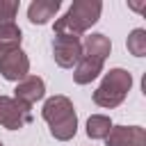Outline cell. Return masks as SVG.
<instances>
[{"label":"cell","mask_w":146,"mask_h":146,"mask_svg":"<svg viewBox=\"0 0 146 146\" xmlns=\"http://www.w3.org/2000/svg\"><path fill=\"white\" fill-rule=\"evenodd\" d=\"M41 116L48 121L50 125V135L57 141H68L75 137L78 132V114L75 107L71 103V98L66 96H52L43 103Z\"/></svg>","instance_id":"6da1fadb"},{"label":"cell","mask_w":146,"mask_h":146,"mask_svg":"<svg viewBox=\"0 0 146 146\" xmlns=\"http://www.w3.org/2000/svg\"><path fill=\"white\" fill-rule=\"evenodd\" d=\"M103 11V2L100 0H75L68 11L55 21V34H73V36H82V32H87Z\"/></svg>","instance_id":"7a4b0ae2"},{"label":"cell","mask_w":146,"mask_h":146,"mask_svg":"<svg viewBox=\"0 0 146 146\" xmlns=\"http://www.w3.org/2000/svg\"><path fill=\"white\" fill-rule=\"evenodd\" d=\"M130 87H132V75L125 68H112L110 73H105L103 82L94 91V103L98 107H107V110L119 107L125 100Z\"/></svg>","instance_id":"3957f363"},{"label":"cell","mask_w":146,"mask_h":146,"mask_svg":"<svg viewBox=\"0 0 146 146\" xmlns=\"http://www.w3.org/2000/svg\"><path fill=\"white\" fill-rule=\"evenodd\" d=\"M30 73V59L21 46L0 48V75L9 82H21Z\"/></svg>","instance_id":"277c9868"},{"label":"cell","mask_w":146,"mask_h":146,"mask_svg":"<svg viewBox=\"0 0 146 146\" xmlns=\"http://www.w3.org/2000/svg\"><path fill=\"white\" fill-rule=\"evenodd\" d=\"M52 57H55L57 66H62V68H73V66L80 62V57H82L80 36H73V34H55Z\"/></svg>","instance_id":"5b68a950"},{"label":"cell","mask_w":146,"mask_h":146,"mask_svg":"<svg viewBox=\"0 0 146 146\" xmlns=\"http://www.w3.org/2000/svg\"><path fill=\"white\" fill-rule=\"evenodd\" d=\"M32 107L30 105H23L18 103L16 98H9L5 100V107L0 112V125L7 128V130H21L23 125H27L32 121Z\"/></svg>","instance_id":"8992f818"},{"label":"cell","mask_w":146,"mask_h":146,"mask_svg":"<svg viewBox=\"0 0 146 146\" xmlns=\"http://www.w3.org/2000/svg\"><path fill=\"white\" fill-rule=\"evenodd\" d=\"M105 146H146V130L141 125H112Z\"/></svg>","instance_id":"52a82bcc"},{"label":"cell","mask_w":146,"mask_h":146,"mask_svg":"<svg viewBox=\"0 0 146 146\" xmlns=\"http://www.w3.org/2000/svg\"><path fill=\"white\" fill-rule=\"evenodd\" d=\"M46 96V84H43V80L39 78V75H27V78H23L18 84H16V89H14V98L18 100V103H23V105H34L36 100H41Z\"/></svg>","instance_id":"ba28073f"},{"label":"cell","mask_w":146,"mask_h":146,"mask_svg":"<svg viewBox=\"0 0 146 146\" xmlns=\"http://www.w3.org/2000/svg\"><path fill=\"white\" fill-rule=\"evenodd\" d=\"M59 0H32L27 7V18L34 25H46L57 11H59Z\"/></svg>","instance_id":"9c48e42d"},{"label":"cell","mask_w":146,"mask_h":146,"mask_svg":"<svg viewBox=\"0 0 146 146\" xmlns=\"http://www.w3.org/2000/svg\"><path fill=\"white\" fill-rule=\"evenodd\" d=\"M100 73H103V62L82 55L80 62H78L75 68H73V80H75V84H89V82L96 80Z\"/></svg>","instance_id":"30bf717a"},{"label":"cell","mask_w":146,"mask_h":146,"mask_svg":"<svg viewBox=\"0 0 146 146\" xmlns=\"http://www.w3.org/2000/svg\"><path fill=\"white\" fill-rule=\"evenodd\" d=\"M110 52H112V41L105 34H89L82 43V55H87V57L105 62V57H110Z\"/></svg>","instance_id":"8fae6325"},{"label":"cell","mask_w":146,"mask_h":146,"mask_svg":"<svg viewBox=\"0 0 146 146\" xmlns=\"http://www.w3.org/2000/svg\"><path fill=\"white\" fill-rule=\"evenodd\" d=\"M110 130H112L110 116H105V114H91L87 119V135L91 139H105Z\"/></svg>","instance_id":"7c38bea8"},{"label":"cell","mask_w":146,"mask_h":146,"mask_svg":"<svg viewBox=\"0 0 146 146\" xmlns=\"http://www.w3.org/2000/svg\"><path fill=\"white\" fill-rule=\"evenodd\" d=\"M125 46H128L130 55H135V57H144V55H146V30H144V27L132 30V32L128 34Z\"/></svg>","instance_id":"4fadbf2b"},{"label":"cell","mask_w":146,"mask_h":146,"mask_svg":"<svg viewBox=\"0 0 146 146\" xmlns=\"http://www.w3.org/2000/svg\"><path fill=\"white\" fill-rule=\"evenodd\" d=\"M23 41V34H21V27L14 23V25H2L0 27V48H11V46H21Z\"/></svg>","instance_id":"5bb4252c"},{"label":"cell","mask_w":146,"mask_h":146,"mask_svg":"<svg viewBox=\"0 0 146 146\" xmlns=\"http://www.w3.org/2000/svg\"><path fill=\"white\" fill-rule=\"evenodd\" d=\"M16 14H18V0H0V27L14 25Z\"/></svg>","instance_id":"9a60e30c"},{"label":"cell","mask_w":146,"mask_h":146,"mask_svg":"<svg viewBox=\"0 0 146 146\" xmlns=\"http://www.w3.org/2000/svg\"><path fill=\"white\" fill-rule=\"evenodd\" d=\"M5 100H7V96H0V112H2V107H5Z\"/></svg>","instance_id":"2e32d148"},{"label":"cell","mask_w":146,"mask_h":146,"mask_svg":"<svg viewBox=\"0 0 146 146\" xmlns=\"http://www.w3.org/2000/svg\"><path fill=\"white\" fill-rule=\"evenodd\" d=\"M0 146H5V144H2V141H0Z\"/></svg>","instance_id":"e0dca14e"}]
</instances>
